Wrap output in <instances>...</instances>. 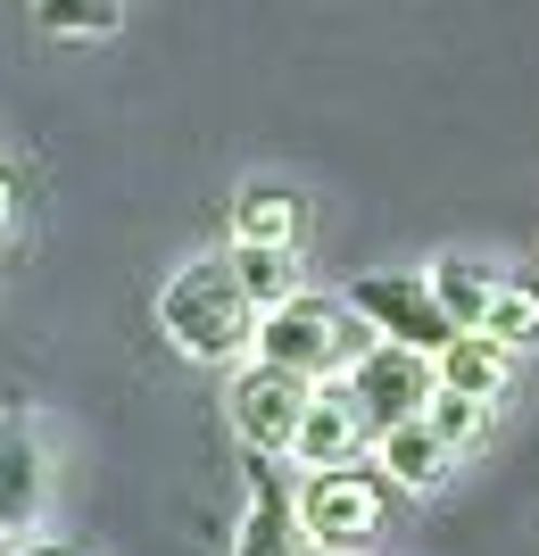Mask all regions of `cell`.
<instances>
[{"mask_svg": "<svg viewBox=\"0 0 539 556\" xmlns=\"http://www.w3.org/2000/svg\"><path fill=\"white\" fill-rule=\"evenodd\" d=\"M341 391H349L357 424H365V441H382V432H399V424H415L423 407H432L440 366H432L423 349H407V341H374L349 374H341Z\"/></svg>", "mask_w": 539, "mask_h": 556, "instance_id": "obj_4", "label": "cell"}, {"mask_svg": "<svg viewBox=\"0 0 539 556\" xmlns=\"http://www.w3.org/2000/svg\"><path fill=\"white\" fill-rule=\"evenodd\" d=\"M482 332H490V341H506V349H531V341H539V291H531V282H498V300H490V316H482Z\"/></svg>", "mask_w": 539, "mask_h": 556, "instance_id": "obj_16", "label": "cell"}, {"mask_svg": "<svg viewBox=\"0 0 539 556\" xmlns=\"http://www.w3.org/2000/svg\"><path fill=\"white\" fill-rule=\"evenodd\" d=\"M316 391H324V382H307V374H282V366H266V357H249V366L233 374L224 416H233L241 448H258V457H291V441H299Z\"/></svg>", "mask_w": 539, "mask_h": 556, "instance_id": "obj_5", "label": "cell"}, {"mask_svg": "<svg viewBox=\"0 0 539 556\" xmlns=\"http://www.w3.org/2000/svg\"><path fill=\"white\" fill-rule=\"evenodd\" d=\"M9 216H17V184H9V175H0V225H9Z\"/></svg>", "mask_w": 539, "mask_h": 556, "instance_id": "obj_19", "label": "cell"}, {"mask_svg": "<svg viewBox=\"0 0 539 556\" xmlns=\"http://www.w3.org/2000/svg\"><path fill=\"white\" fill-rule=\"evenodd\" d=\"M423 424H432V432H440L448 448H465V441H482V424H490V399H465V391H432Z\"/></svg>", "mask_w": 539, "mask_h": 556, "instance_id": "obj_17", "label": "cell"}, {"mask_svg": "<svg viewBox=\"0 0 539 556\" xmlns=\"http://www.w3.org/2000/svg\"><path fill=\"white\" fill-rule=\"evenodd\" d=\"M42 490H50V465H42V432L25 407L0 399V532L17 540L42 523Z\"/></svg>", "mask_w": 539, "mask_h": 556, "instance_id": "obj_8", "label": "cell"}, {"mask_svg": "<svg viewBox=\"0 0 539 556\" xmlns=\"http://www.w3.org/2000/svg\"><path fill=\"white\" fill-rule=\"evenodd\" d=\"M440 366V391H465V399H498L506 374H515V349L490 341V332H457V341L432 357Z\"/></svg>", "mask_w": 539, "mask_h": 556, "instance_id": "obj_11", "label": "cell"}, {"mask_svg": "<svg viewBox=\"0 0 539 556\" xmlns=\"http://www.w3.org/2000/svg\"><path fill=\"white\" fill-rule=\"evenodd\" d=\"M349 307L382 332V341H407V349H423V357H440V349L457 341V316L440 307L432 275H357Z\"/></svg>", "mask_w": 539, "mask_h": 556, "instance_id": "obj_6", "label": "cell"}, {"mask_svg": "<svg viewBox=\"0 0 539 556\" xmlns=\"http://www.w3.org/2000/svg\"><path fill=\"white\" fill-rule=\"evenodd\" d=\"M241 482H249V515H241V532H233V556H316L307 548V523H299V482L282 473V457L249 448Z\"/></svg>", "mask_w": 539, "mask_h": 556, "instance_id": "obj_7", "label": "cell"}, {"mask_svg": "<svg viewBox=\"0 0 539 556\" xmlns=\"http://www.w3.org/2000/svg\"><path fill=\"white\" fill-rule=\"evenodd\" d=\"M158 332L200 366H233L258 341V300L241 291L233 257H191L158 282Z\"/></svg>", "mask_w": 539, "mask_h": 556, "instance_id": "obj_1", "label": "cell"}, {"mask_svg": "<svg viewBox=\"0 0 539 556\" xmlns=\"http://www.w3.org/2000/svg\"><path fill=\"white\" fill-rule=\"evenodd\" d=\"M448 457H457V448H448L423 416L374 441V465H382V473H390L399 490H440V482H448Z\"/></svg>", "mask_w": 539, "mask_h": 556, "instance_id": "obj_12", "label": "cell"}, {"mask_svg": "<svg viewBox=\"0 0 539 556\" xmlns=\"http://www.w3.org/2000/svg\"><path fill=\"white\" fill-rule=\"evenodd\" d=\"M17 556H84V548H75V540H25Z\"/></svg>", "mask_w": 539, "mask_h": 556, "instance_id": "obj_18", "label": "cell"}, {"mask_svg": "<svg viewBox=\"0 0 539 556\" xmlns=\"http://www.w3.org/2000/svg\"><path fill=\"white\" fill-rule=\"evenodd\" d=\"M34 25L50 42H100L125 25V0H34Z\"/></svg>", "mask_w": 539, "mask_h": 556, "instance_id": "obj_15", "label": "cell"}, {"mask_svg": "<svg viewBox=\"0 0 539 556\" xmlns=\"http://www.w3.org/2000/svg\"><path fill=\"white\" fill-rule=\"evenodd\" d=\"M374 341H382V332L365 325L349 300L299 291V300H282V307H266V316H258L249 357H266V366H282V374H307V382H332V374H349Z\"/></svg>", "mask_w": 539, "mask_h": 556, "instance_id": "obj_2", "label": "cell"}, {"mask_svg": "<svg viewBox=\"0 0 539 556\" xmlns=\"http://www.w3.org/2000/svg\"><path fill=\"white\" fill-rule=\"evenodd\" d=\"M233 275H241V291L258 300V316L266 307H282V300H299V250H266V241H233Z\"/></svg>", "mask_w": 539, "mask_h": 556, "instance_id": "obj_14", "label": "cell"}, {"mask_svg": "<svg viewBox=\"0 0 539 556\" xmlns=\"http://www.w3.org/2000/svg\"><path fill=\"white\" fill-rule=\"evenodd\" d=\"M357 448H365V424H357L349 391H316V407H307V424H299V441H291V465L324 473V465H357Z\"/></svg>", "mask_w": 539, "mask_h": 556, "instance_id": "obj_9", "label": "cell"}, {"mask_svg": "<svg viewBox=\"0 0 539 556\" xmlns=\"http://www.w3.org/2000/svg\"><path fill=\"white\" fill-rule=\"evenodd\" d=\"M233 241H266V250H299L307 241V200L291 184H249L233 200Z\"/></svg>", "mask_w": 539, "mask_h": 556, "instance_id": "obj_10", "label": "cell"}, {"mask_svg": "<svg viewBox=\"0 0 539 556\" xmlns=\"http://www.w3.org/2000/svg\"><path fill=\"white\" fill-rule=\"evenodd\" d=\"M390 473L374 465H324L299 482V523L316 556H374L382 532H390Z\"/></svg>", "mask_w": 539, "mask_h": 556, "instance_id": "obj_3", "label": "cell"}, {"mask_svg": "<svg viewBox=\"0 0 539 556\" xmlns=\"http://www.w3.org/2000/svg\"><path fill=\"white\" fill-rule=\"evenodd\" d=\"M423 275H432L440 307L457 316V332H482V316H490V300H498V282H506V275H490V266H473V257H432Z\"/></svg>", "mask_w": 539, "mask_h": 556, "instance_id": "obj_13", "label": "cell"}]
</instances>
